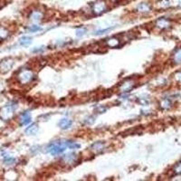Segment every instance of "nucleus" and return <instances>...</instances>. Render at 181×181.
I'll list each match as a JSON object with an SVG mask.
<instances>
[{"instance_id": "f257e3e1", "label": "nucleus", "mask_w": 181, "mask_h": 181, "mask_svg": "<svg viewBox=\"0 0 181 181\" xmlns=\"http://www.w3.org/2000/svg\"><path fill=\"white\" fill-rule=\"evenodd\" d=\"M67 148L66 142H60V143H53L51 144L48 147V151L51 154L55 156V155H59L65 150V149Z\"/></svg>"}, {"instance_id": "f03ea898", "label": "nucleus", "mask_w": 181, "mask_h": 181, "mask_svg": "<svg viewBox=\"0 0 181 181\" xmlns=\"http://www.w3.org/2000/svg\"><path fill=\"white\" fill-rule=\"evenodd\" d=\"M14 106L9 104L6 105L0 111V117L5 120H9L14 114Z\"/></svg>"}, {"instance_id": "7ed1b4c3", "label": "nucleus", "mask_w": 181, "mask_h": 181, "mask_svg": "<svg viewBox=\"0 0 181 181\" xmlns=\"http://www.w3.org/2000/svg\"><path fill=\"white\" fill-rule=\"evenodd\" d=\"M33 72L28 71V70H25L23 72H20V74L18 75V79L21 83L23 84H25V83H28L29 82H31L33 80Z\"/></svg>"}, {"instance_id": "20e7f679", "label": "nucleus", "mask_w": 181, "mask_h": 181, "mask_svg": "<svg viewBox=\"0 0 181 181\" xmlns=\"http://www.w3.org/2000/svg\"><path fill=\"white\" fill-rule=\"evenodd\" d=\"M106 10V4L103 1L94 3L92 6V11L95 14H100Z\"/></svg>"}, {"instance_id": "39448f33", "label": "nucleus", "mask_w": 181, "mask_h": 181, "mask_svg": "<svg viewBox=\"0 0 181 181\" xmlns=\"http://www.w3.org/2000/svg\"><path fill=\"white\" fill-rule=\"evenodd\" d=\"M13 64H14L13 60L7 58V59L3 60L1 63H0V70H1L2 72H7L11 70V68L13 67Z\"/></svg>"}, {"instance_id": "423d86ee", "label": "nucleus", "mask_w": 181, "mask_h": 181, "mask_svg": "<svg viewBox=\"0 0 181 181\" xmlns=\"http://www.w3.org/2000/svg\"><path fill=\"white\" fill-rule=\"evenodd\" d=\"M38 130H39V127L37 124H35V123H34V124H31L30 126H28L25 130V132L27 134V135H35L36 133L38 132Z\"/></svg>"}, {"instance_id": "0eeeda50", "label": "nucleus", "mask_w": 181, "mask_h": 181, "mask_svg": "<svg viewBox=\"0 0 181 181\" xmlns=\"http://www.w3.org/2000/svg\"><path fill=\"white\" fill-rule=\"evenodd\" d=\"M72 121L69 119H62L59 123H58V126L63 129H68L72 127Z\"/></svg>"}, {"instance_id": "6e6552de", "label": "nucleus", "mask_w": 181, "mask_h": 181, "mask_svg": "<svg viewBox=\"0 0 181 181\" xmlns=\"http://www.w3.org/2000/svg\"><path fill=\"white\" fill-rule=\"evenodd\" d=\"M105 149V144L103 142H95L92 146V149L96 152V153H100L101 151H103Z\"/></svg>"}, {"instance_id": "1a4fd4ad", "label": "nucleus", "mask_w": 181, "mask_h": 181, "mask_svg": "<svg viewBox=\"0 0 181 181\" xmlns=\"http://www.w3.org/2000/svg\"><path fill=\"white\" fill-rule=\"evenodd\" d=\"M18 42H19V43L22 46H28V45H30L32 43V38L29 37V36L25 35V36H22V37H20Z\"/></svg>"}, {"instance_id": "9d476101", "label": "nucleus", "mask_w": 181, "mask_h": 181, "mask_svg": "<svg viewBox=\"0 0 181 181\" xmlns=\"http://www.w3.org/2000/svg\"><path fill=\"white\" fill-rule=\"evenodd\" d=\"M31 122V115L29 112H25L21 116V124L22 125H28Z\"/></svg>"}, {"instance_id": "9b49d317", "label": "nucleus", "mask_w": 181, "mask_h": 181, "mask_svg": "<svg viewBox=\"0 0 181 181\" xmlns=\"http://www.w3.org/2000/svg\"><path fill=\"white\" fill-rule=\"evenodd\" d=\"M76 159V155L75 154H68L63 158V160L65 161V163H72Z\"/></svg>"}, {"instance_id": "f8f14e48", "label": "nucleus", "mask_w": 181, "mask_h": 181, "mask_svg": "<svg viewBox=\"0 0 181 181\" xmlns=\"http://www.w3.org/2000/svg\"><path fill=\"white\" fill-rule=\"evenodd\" d=\"M42 17H43L42 13L38 11H34L30 16V18L34 21H39Z\"/></svg>"}, {"instance_id": "ddd939ff", "label": "nucleus", "mask_w": 181, "mask_h": 181, "mask_svg": "<svg viewBox=\"0 0 181 181\" xmlns=\"http://www.w3.org/2000/svg\"><path fill=\"white\" fill-rule=\"evenodd\" d=\"M137 9H138V11H139V12L145 13V12H149V6L147 4H140L139 6H138Z\"/></svg>"}, {"instance_id": "4468645a", "label": "nucleus", "mask_w": 181, "mask_h": 181, "mask_svg": "<svg viewBox=\"0 0 181 181\" xmlns=\"http://www.w3.org/2000/svg\"><path fill=\"white\" fill-rule=\"evenodd\" d=\"M66 145H67V148H69L71 149H80V147H81V145H80L79 143L74 142V141H67Z\"/></svg>"}, {"instance_id": "2eb2a0df", "label": "nucleus", "mask_w": 181, "mask_h": 181, "mask_svg": "<svg viewBox=\"0 0 181 181\" xmlns=\"http://www.w3.org/2000/svg\"><path fill=\"white\" fill-rule=\"evenodd\" d=\"M119 41L117 39H110L108 42H107V45L109 46H111V47H116V46H118L119 45Z\"/></svg>"}, {"instance_id": "dca6fc26", "label": "nucleus", "mask_w": 181, "mask_h": 181, "mask_svg": "<svg viewBox=\"0 0 181 181\" xmlns=\"http://www.w3.org/2000/svg\"><path fill=\"white\" fill-rule=\"evenodd\" d=\"M14 162H16V158H12V157H7L4 159V163L6 164V165H12Z\"/></svg>"}, {"instance_id": "f3484780", "label": "nucleus", "mask_w": 181, "mask_h": 181, "mask_svg": "<svg viewBox=\"0 0 181 181\" xmlns=\"http://www.w3.org/2000/svg\"><path fill=\"white\" fill-rule=\"evenodd\" d=\"M40 30H42L41 26L36 25H31L30 27H29V31H30L31 33H35V32L40 31Z\"/></svg>"}, {"instance_id": "a211bd4d", "label": "nucleus", "mask_w": 181, "mask_h": 181, "mask_svg": "<svg viewBox=\"0 0 181 181\" xmlns=\"http://www.w3.org/2000/svg\"><path fill=\"white\" fill-rule=\"evenodd\" d=\"M86 28H79L76 30V35L79 36V37H81V36L84 35L86 34Z\"/></svg>"}, {"instance_id": "6ab92c4d", "label": "nucleus", "mask_w": 181, "mask_h": 181, "mask_svg": "<svg viewBox=\"0 0 181 181\" xmlns=\"http://www.w3.org/2000/svg\"><path fill=\"white\" fill-rule=\"evenodd\" d=\"M7 34H8V33H7V31L6 30V29L4 28H0V39H4L6 38Z\"/></svg>"}, {"instance_id": "aec40b11", "label": "nucleus", "mask_w": 181, "mask_h": 181, "mask_svg": "<svg viewBox=\"0 0 181 181\" xmlns=\"http://www.w3.org/2000/svg\"><path fill=\"white\" fill-rule=\"evenodd\" d=\"M111 28H107V29H103V30H98V31H96L95 32V35H100V34H103L104 33H106V32H109L111 30Z\"/></svg>"}]
</instances>
